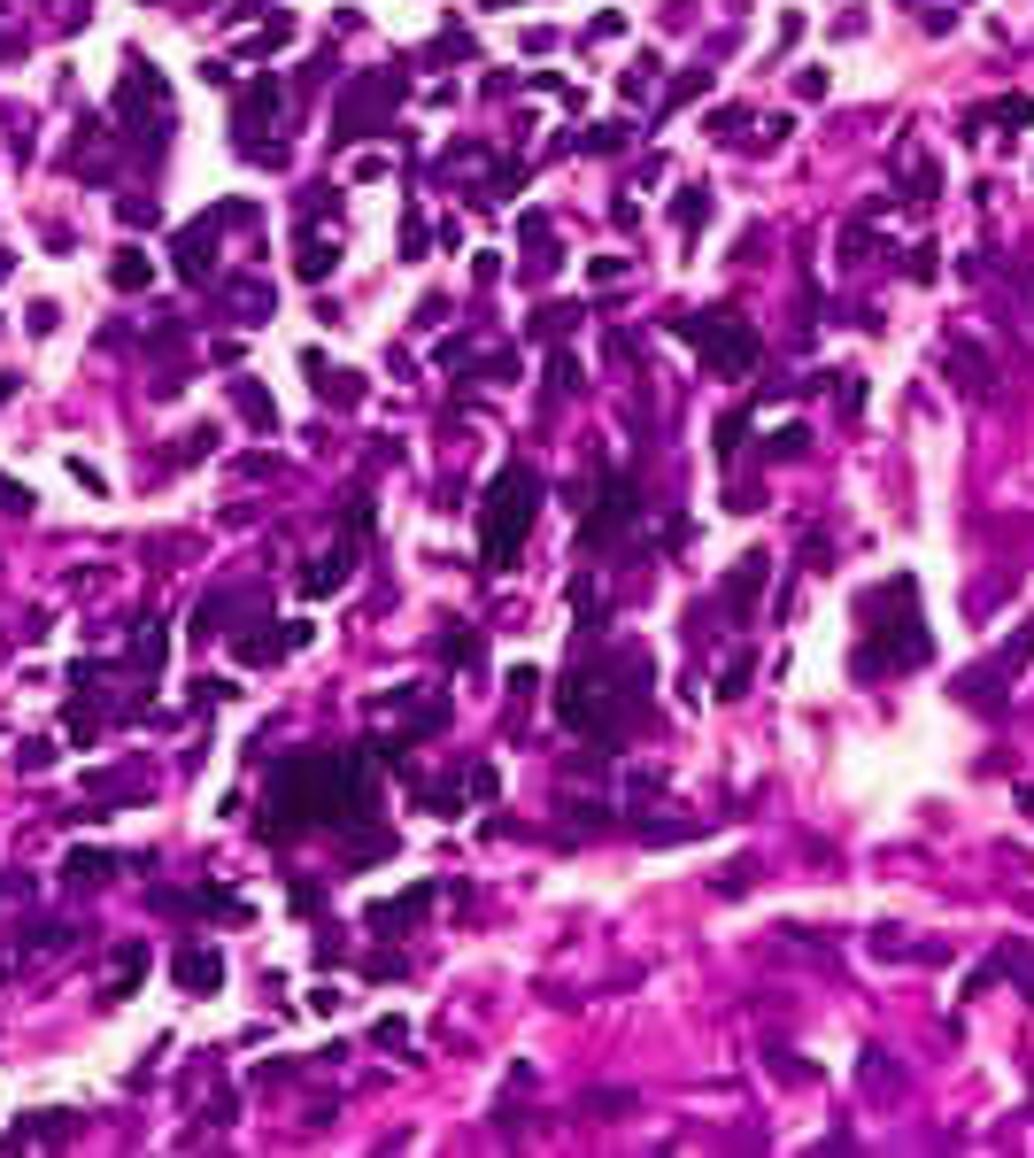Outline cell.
Returning <instances> with one entry per match:
<instances>
[{"mask_svg": "<svg viewBox=\"0 0 1034 1158\" xmlns=\"http://www.w3.org/2000/svg\"><path fill=\"white\" fill-rule=\"evenodd\" d=\"M702 348V371H718V379H749L757 371V332L741 325V318H726V310H702L680 325Z\"/></svg>", "mask_w": 1034, "mask_h": 1158, "instance_id": "cell-4", "label": "cell"}, {"mask_svg": "<svg viewBox=\"0 0 1034 1158\" xmlns=\"http://www.w3.org/2000/svg\"><path fill=\"white\" fill-rule=\"evenodd\" d=\"M216 224H224V209H216V217H201V224H185V232H178V271H185V279H201V271H209V263H216Z\"/></svg>", "mask_w": 1034, "mask_h": 1158, "instance_id": "cell-7", "label": "cell"}, {"mask_svg": "<svg viewBox=\"0 0 1034 1158\" xmlns=\"http://www.w3.org/2000/svg\"><path fill=\"white\" fill-rule=\"evenodd\" d=\"M571 386H579V363H571V355H556V379H548V394H571Z\"/></svg>", "mask_w": 1034, "mask_h": 1158, "instance_id": "cell-20", "label": "cell"}, {"mask_svg": "<svg viewBox=\"0 0 1034 1158\" xmlns=\"http://www.w3.org/2000/svg\"><path fill=\"white\" fill-rule=\"evenodd\" d=\"M263 117H278V85H271V78L240 85V124H247V140H255V124H263Z\"/></svg>", "mask_w": 1034, "mask_h": 1158, "instance_id": "cell-9", "label": "cell"}, {"mask_svg": "<svg viewBox=\"0 0 1034 1158\" xmlns=\"http://www.w3.org/2000/svg\"><path fill=\"white\" fill-rule=\"evenodd\" d=\"M757 587H764V556H741V564H733V580H726V611H749V603H757Z\"/></svg>", "mask_w": 1034, "mask_h": 1158, "instance_id": "cell-10", "label": "cell"}, {"mask_svg": "<svg viewBox=\"0 0 1034 1158\" xmlns=\"http://www.w3.org/2000/svg\"><path fill=\"white\" fill-rule=\"evenodd\" d=\"M533 510H540V472L533 464H503L495 472V495H487V572H510L525 533H533Z\"/></svg>", "mask_w": 1034, "mask_h": 1158, "instance_id": "cell-3", "label": "cell"}, {"mask_svg": "<svg viewBox=\"0 0 1034 1158\" xmlns=\"http://www.w3.org/2000/svg\"><path fill=\"white\" fill-rule=\"evenodd\" d=\"M1034 117V101H1020V93H1012V101H996V124H1027Z\"/></svg>", "mask_w": 1034, "mask_h": 1158, "instance_id": "cell-21", "label": "cell"}, {"mask_svg": "<svg viewBox=\"0 0 1034 1158\" xmlns=\"http://www.w3.org/2000/svg\"><path fill=\"white\" fill-rule=\"evenodd\" d=\"M0 510H31V487H16L8 472H0Z\"/></svg>", "mask_w": 1034, "mask_h": 1158, "instance_id": "cell-22", "label": "cell"}, {"mask_svg": "<svg viewBox=\"0 0 1034 1158\" xmlns=\"http://www.w3.org/2000/svg\"><path fill=\"white\" fill-rule=\"evenodd\" d=\"M109 279H116V286H124V294H140V286H148V255H140V248H124V255H116V271H109Z\"/></svg>", "mask_w": 1034, "mask_h": 1158, "instance_id": "cell-15", "label": "cell"}, {"mask_svg": "<svg viewBox=\"0 0 1034 1158\" xmlns=\"http://www.w3.org/2000/svg\"><path fill=\"white\" fill-rule=\"evenodd\" d=\"M333 255H341V248L310 232V240H302V279H325V263H333Z\"/></svg>", "mask_w": 1034, "mask_h": 1158, "instance_id": "cell-16", "label": "cell"}, {"mask_svg": "<svg viewBox=\"0 0 1034 1158\" xmlns=\"http://www.w3.org/2000/svg\"><path fill=\"white\" fill-rule=\"evenodd\" d=\"M8 394H16V371H0V402H8Z\"/></svg>", "mask_w": 1034, "mask_h": 1158, "instance_id": "cell-23", "label": "cell"}, {"mask_svg": "<svg viewBox=\"0 0 1034 1158\" xmlns=\"http://www.w3.org/2000/svg\"><path fill=\"white\" fill-rule=\"evenodd\" d=\"M310 642V626L294 618V626H278V634H240V657L247 664H271V657H286V650H302Z\"/></svg>", "mask_w": 1034, "mask_h": 1158, "instance_id": "cell-8", "label": "cell"}, {"mask_svg": "<svg viewBox=\"0 0 1034 1158\" xmlns=\"http://www.w3.org/2000/svg\"><path fill=\"white\" fill-rule=\"evenodd\" d=\"M1027 657H1034V618H1027V626H1020V634H1012V642H1004L989 664H973V672L957 679V695H965V703H996V695H1004V687L1027 672Z\"/></svg>", "mask_w": 1034, "mask_h": 1158, "instance_id": "cell-5", "label": "cell"}, {"mask_svg": "<svg viewBox=\"0 0 1034 1158\" xmlns=\"http://www.w3.org/2000/svg\"><path fill=\"white\" fill-rule=\"evenodd\" d=\"M347 572H355V548H325V564H310V595H333V587H341Z\"/></svg>", "mask_w": 1034, "mask_h": 1158, "instance_id": "cell-11", "label": "cell"}, {"mask_svg": "<svg viewBox=\"0 0 1034 1158\" xmlns=\"http://www.w3.org/2000/svg\"><path fill=\"white\" fill-rule=\"evenodd\" d=\"M649 711V650L633 642H571V672H564V695H556V718L579 726V734H602V749Z\"/></svg>", "mask_w": 1034, "mask_h": 1158, "instance_id": "cell-1", "label": "cell"}, {"mask_svg": "<svg viewBox=\"0 0 1034 1158\" xmlns=\"http://www.w3.org/2000/svg\"><path fill=\"white\" fill-rule=\"evenodd\" d=\"M950 363H957V379H965L973 394H989V355H981L973 340H950Z\"/></svg>", "mask_w": 1034, "mask_h": 1158, "instance_id": "cell-12", "label": "cell"}, {"mask_svg": "<svg viewBox=\"0 0 1034 1158\" xmlns=\"http://www.w3.org/2000/svg\"><path fill=\"white\" fill-rule=\"evenodd\" d=\"M425 904H433V896H425V888H409L402 904H378V912H371V927H378V935H402V919H417Z\"/></svg>", "mask_w": 1034, "mask_h": 1158, "instance_id": "cell-13", "label": "cell"}, {"mask_svg": "<svg viewBox=\"0 0 1034 1158\" xmlns=\"http://www.w3.org/2000/svg\"><path fill=\"white\" fill-rule=\"evenodd\" d=\"M371 812V781L355 757H294L271 773V804H263V827L271 834H302V827H341V819H363Z\"/></svg>", "mask_w": 1034, "mask_h": 1158, "instance_id": "cell-2", "label": "cell"}, {"mask_svg": "<svg viewBox=\"0 0 1034 1158\" xmlns=\"http://www.w3.org/2000/svg\"><path fill=\"white\" fill-rule=\"evenodd\" d=\"M232 402H240V417H255V425H278V410H271V394H263L255 379H240V386H232Z\"/></svg>", "mask_w": 1034, "mask_h": 1158, "instance_id": "cell-14", "label": "cell"}, {"mask_svg": "<svg viewBox=\"0 0 1034 1158\" xmlns=\"http://www.w3.org/2000/svg\"><path fill=\"white\" fill-rule=\"evenodd\" d=\"M440 657H448V664H479V634H448V642H440Z\"/></svg>", "mask_w": 1034, "mask_h": 1158, "instance_id": "cell-19", "label": "cell"}, {"mask_svg": "<svg viewBox=\"0 0 1034 1158\" xmlns=\"http://www.w3.org/2000/svg\"><path fill=\"white\" fill-rule=\"evenodd\" d=\"M171 974H178V989H185V996H216L224 958H216V950H201V943H185V950L171 958Z\"/></svg>", "mask_w": 1034, "mask_h": 1158, "instance_id": "cell-6", "label": "cell"}, {"mask_svg": "<svg viewBox=\"0 0 1034 1158\" xmlns=\"http://www.w3.org/2000/svg\"><path fill=\"white\" fill-rule=\"evenodd\" d=\"M702 217H710V193H680V201H672V224H702Z\"/></svg>", "mask_w": 1034, "mask_h": 1158, "instance_id": "cell-17", "label": "cell"}, {"mask_svg": "<svg viewBox=\"0 0 1034 1158\" xmlns=\"http://www.w3.org/2000/svg\"><path fill=\"white\" fill-rule=\"evenodd\" d=\"M109 865H116V857H101V849H78V857H70V880H101Z\"/></svg>", "mask_w": 1034, "mask_h": 1158, "instance_id": "cell-18", "label": "cell"}]
</instances>
